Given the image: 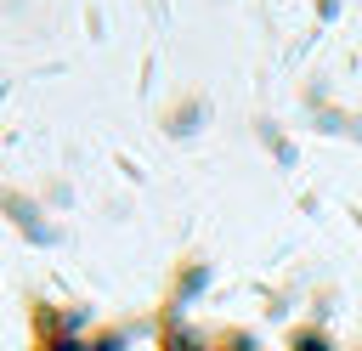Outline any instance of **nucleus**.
Segmentation results:
<instances>
[{"label": "nucleus", "mask_w": 362, "mask_h": 351, "mask_svg": "<svg viewBox=\"0 0 362 351\" xmlns=\"http://www.w3.org/2000/svg\"><path fill=\"white\" fill-rule=\"evenodd\" d=\"M28 328H34V345H28V351H79L74 328H68V323H62V311H51L45 300H34V317H28Z\"/></svg>", "instance_id": "obj_1"}]
</instances>
